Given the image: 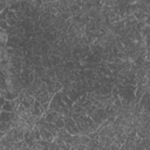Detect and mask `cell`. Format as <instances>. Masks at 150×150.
Returning <instances> with one entry per match:
<instances>
[{"label":"cell","mask_w":150,"mask_h":150,"mask_svg":"<svg viewBox=\"0 0 150 150\" xmlns=\"http://www.w3.org/2000/svg\"><path fill=\"white\" fill-rule=\"evenodd\" d=\"M91 118H93V121H94L98 127H101V125L109 118V115H108V112L105 111V109H97V110L91 115Z\"/></svg>","instance_id":"6da1fadb"},{"label":"cell","mask_w":150,"mask_h":150,"mask_svg":"<svg viewBox=\"0 0 150 150\" xmlns=\"http://www.w3.org/2000/svg\"><path fill=\"white\" fill-rule=\"evenodd\" d=\"M64 128L70 134V135H80V130H79V127L75 122V120L73 117H66L64 116Z\"/></svg>","instance_id":"7a4b0ae2"},{"label":"cell","mask_w":150,"mask_h":150,"mask_svg":"<svg viewBox=\"0 0 150 150\" xmlns=\"http://www.w3.org/2000/svg\"><path fill=\"white\" fill-rule=\"evenodd\" d=\"M60 116H62L60 112H57V111H54V110H50V109H48L45 114H43V116L41 117L43 121H46V122H48V123H55L56 122V120L60 117Z\"/></svg>","instance_id":"3957f363"},{"label":"cell","mask_w":150,"mask_h":150,"mask_svg":"<svg viewBox=\"0 0 150 150\" xmlns=\"http://www.w3.org/2000/svg\"><path fill=\"white\" fill-rule=\"evenodd\" d=\"M46 86H47L48 93H50V94H53V95H55L56 93H60V91L63 89V86H62L59 81H50V82L46 83Z\"/></svg>","instance_id":"277c9868"},{"label":"cell","mask_w":150,"mask_h":150,"mask_svg":"<svg viewBox=\"0 0 150 150\" xmlns=\"http://www.w3.org/2000/svg\"><path fill=\"white\" fill-rule=\"evenodd\" d=\"M90 52L94 55H97V56H102L103 55V47L101 45L100 39H96L95 41H93L90 43Z\"/></svg>","instance_id":"5b68a950"},{"label":"cell","mask_w":150,"mask_h":150,"mask_svg":"<svg viewBox=\"0 0 150 150\" xmlns=\"http://www.w3.org/2000/svg\"><path fill=\"white\" fill-rule=\"evenodd\" d=\"M56 137H59L60 139H62L63 142H66L67 144H69V145H71V143H73V135H70L67 130H66V128H63V129H60L59 130V132H57V135H56Z\"/></svg>","instance_id":"8992f818"},{"label":"cell","mask_w":150,"mask_h":150,"mask_svg":"<svg viewBox=\"0 0 150 150\" xmlns=\"http://www.w3.org/2000/svg\"><path fill=\"white\" fill-rule=\"evenodd\" d=\"M23 142H25L28 146H30V148H33V146L35 145V143L38 142V139H36V137H35L33 130H32V131H26V132H25Z\"/></svg>","instance_id":"52a82bcc"},{"label":"cell","mask_w":150,"mask_h":150,"mask_svg":"<svg viewBox=\"0 0 150 150\" xmlns=\"http://www.w3.org/2000/svg\"><path fill=\"white\" fill-rule=\"evenodd\" d=\"M137 104H139V105L143 108V110L150 112V94H149V93H145V94L142 96L141 101H139Z\"/></svg>","instance_id":"ba28073f"},{"label":"cell","mask_w":150,"mask_h":150,"mask_svg":"<svg viewBox=\"0 0 150 150\" xmlns=\"http://www.w3.org/2000/svg\"><path fill=\"white\" fill-rule=\"evenodd\" d=\"M16 114L15 112H8V111H1L0 112V122H6V123H12L13 120L15 118Z\"/></svg>","instance_id":"9c48e42d"},{"label":"cell","mask_w":150,"mask_h":150,"mask_svg":"<svg viewBox=\"0 0 150 150\" xmlns=\"http://www.w3.org/2000/svg\"><path fill=\"white\" fill-rule=\"evenodd\" d=\"M43 114H45V112H43V110H42L41 103L38 102V101H35V103H34L33 107H32V115L35 116V117L41 118V117L43 116Z\"/></svg>","instance_id":"30bf717a"},{"label":"cell","mask_w":150,"mask_h":150,"mask_svg":"<svg viewBox=\"0 0 150 150\" xmlns=\"http://www.w3.org/2000/svg\"><path fill=\"white\" fill-rule=\"evenodd\" d=\"M77 103L84 109V110H87L88 108H90L91 105H93V101L88 97V95L86 94V95H83L82 97H80V100L77 101Z\"/></svg>","instance_id":"8fae6325"},{"label":"cell","mask_w":150,"mask_h":150,"mask_svg":"<svg viewBox=\"0 0 150 150\" xmlns=\"http://www.w3.org/2000/svg\"><path fill=\"white\" fill-rule=\"evenodd\" d=\"M123 20H124V23H125V28H135L136 25H137V22H138L134 15L125 16Z\"/></svg>","instance_id":"7c38bea8"},{"label":"cell","mask_w":150,"mask_h":150,"mask_svg":"<svg viewBox=\"0 0 150 150\" xmlns=\"http://www.w3.org/2000/svg\"><path fill=\"white\" fill-rule=\"evenodd\" d=\"M145 94V87L143 84H137L136 88V93H135V98H136V103H138L142 98V96Z\"/></svg>","instance_id":"4fadbf2b"},{"label":"cell","mask_w":150,"mask_h":150,"mask_svg":"<svg viewBox=\"0 0 150 150\" xmlns=\"http://www.w3.org/2000/svg\"><path fill=\"white\" fill-rule=\"evenodd\" d=\"M46 73H47V69L43 67V64L35 66V68H34V74H35L36 77H39V79L41 80V79L46 75Z\"/></svg>","instance_id":"5bb4252c"},{"label":"cell","mask_w":150,"mask_h":150,"mask_svg":"<svg viewBox=\"0 0 150 150\" xmlns=\"http://www.w3.org/2000/svg\"><path fill=\"white\" fill-rule=\"evenodd\" d=\"M84 79L87 81H95L96 80V70H94V69H84Z\"/></svg>","instance_id":"9a60e30c"},{"label":"cell","mask_w":150,"mask_h":150,"mask_svg":"<svg viewBox=\"0 0 150 150\" xmlns=\"http://www.w3.org/2000/svg\"><path fill=\"white\" fill-rule=\"evenodd\" d=\"M42 59V64L46 69H50V68H54L53 67V63H52V60H50V56L49 54H46V55H42L41 56Z\"/></svg>","instance_id":"2e32d148"},{"label":"cell","mask_w":150,"mask_h":150,"mask_svg":"<svg viewBox=\"0 0 150 150\" xmlns=\"http://www.w3.org/2000/svg\"><path fill=\"white\" fill-rule=\"evenodd\" d=\"M132 15L136 18V20H137V21H145V19L148 18V14H146V13H144V12H142V11H139V9L135 11Z\"/></svg>","instance_id":"e0dca14e"},{"label":"cell","mask_w":150,"mask_h":150,"mask_svg":"<svg viewBox=\"0 0 150 150\" xmlns=\"http://www.w3.org/2000/svg\"><path fill=\"white\" fill-rule=\"evenodd\" d=\"M56 143H57V145L62 149V150H70V148H71V145H69V144H67L66 142H63L62 139H60L59 137H56L55 139H54Z\"/></svg>","instance_id":"ac0fdd59"},{"label":"cell","mask_w":150,"mask_h":150,"mask_svg":"<svg viewBox=\"0 0 150 150\" xmlns=\"http://www.w3.org/2000/svg\"><path fill=\"white\" fill-rule=\"evenodd\" d=\"M59 129H63L64 128V116L62 115V116H60L57 120H56V122L54 123Z\"/></svg>","instance_id":"d6986e66"},{"label":"cell","mask_w":150,"mask_h":150,"mask_svg":"<svg viewBox=\"0 0 150 150\" xmlns=\"http://www.w3.org/2000/svg\"><path fill=\"white\" fill-rule=\"evenodd\" d=\"M88 137H89L90 139H100V132H98V130L90 132V134L88 135Z\"/></svg>","instance_id":"ffe728a7"},{"label":"cell","mask_w":150,"mask_h":150,"mask_svg":"<svg viewBox=\"0 0 150 150\" xmlns=\"http://www.w3.org/2000/svg\"><path fill=\"white\" fill-rule=\"evenodd\" d=\"M90 141H91V139H90L88 136H86V135H81V144H84V145L87 146V145L90 143Z\"/></svg>","instance_id":"44dd1931"},{"label":"cell","mask_w":150,"mask_h":150,"mask_svg":"<svg viewBox=\"0 0 150 150\" xmlns=\"http://www.w3.org/2000/svg\"><path fill=\"white\" fill-rule=\"evenodd\" d=\"M145 26H146V23H145V21H138L135 28H136V30H138V32H141V30H142V29H143V28H144Z\"/></svg>","instance_id":"7402d4cb"},{"label":"cell","mask_w":150,"mask_h":150,"mask_svg":"<svg viewBox=\"0 0 150 150\" xmlns=\"http://www.w3.org/2000/svg\"><path fill=\"white\" fill-rule=\"evenodd\" d=\"M49 150H61V148L57 145V143L54 141V142H52L50 143V145H49Z\"/></svg>","instance_id":"603a6c76"},{"label":"cell","mask_w":150,"mask_h":150,"mask_svg":"<svg viewBox=\"0 0 150 150\" xmlns=\"http://www.w3.org/2000/svg\"><path fill=\"white\" fill-rule=\"evenodd\" d=\"M146 60L150 61V47L146 48Z\"/></svg>","instance_id":"cb8c5ba5"},{"label":"cell","mask_w":150,"mask_h":150,"mask_svg":"<svg viewBox=\"0 0 150 150\" xmlns=\"http://www.w3.org/2000/svg\"><path fill=\"white\" fill-rule=\"evenodd\" d=\"M145 23H146V26L150 27V15H148V18L145 19Z\"/></svg>","instance_id":"d4e9b609"},{"label":"cell","mask_w":150,"mask_h":150,"mask_svg":"<svg viewBox=\"0 0 150 150\" xmlns=\"http://www.w3.org/2000/svg\"><path fill=\"white\" fill-rule=\"evenodd\" d=\"M61 150H62V149H61Z\"/></svg>","instance_id":"484cf974"}]
</instances>
